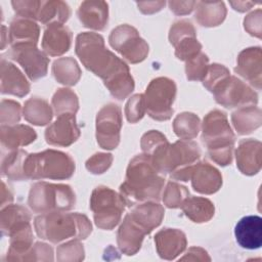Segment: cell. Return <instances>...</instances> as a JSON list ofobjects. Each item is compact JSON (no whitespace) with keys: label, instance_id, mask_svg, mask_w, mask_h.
I'll list each match as a JSON object with an SVG mask.
<instances>
[{"label":"cell","instance_id":"d4e9b609","mask_svg":"<svg viewBox=\"0 0 262 262\" xmlns=\"http://www.w3.org/2000/svg\"><path fill=\"white\" fill-rule=\"evenodd\" d=\"M31 216L26 208L19 205H9L1 211V230L10 236L15 231L30 225Z\"/></svg>","mask_w":262,"mask_h":262},{"label":"cell","instance_id":"5b68a950","mask_svg":"<svg viewBox=\"0 0 262 262\" xmlns=\"http://www.w3.org/2000/svg\"><path fill=\"white\" fill-rule=\"evenodd\" d=\"M75 171V162L62 151L47 149L27 156L24 175L27 179H67Z\"/></svg>","mask_w":262,"mask_h":262},{"label":"cell","instance_id":"7c38bea8","mask_svg":"<svg viewBox=\"0 0 262 262\" xmlns=\"http://www.w3.org/2000/svg\"><path fill=\"white\" fill-rule=\"evenodd\" d=\"M8 56L23 67L32 81H36L47 74L49 59L44 52L37 48V45L11 46Z\"/></svg>","mask_w":262,"mask_h":262},{"label":"cell","instance_id":"9c48e42d","mask_svg":"<svg viewBox=\"0 0 262 262\" xmlns=\"http://www.w3.org/2000/svg\"><path fill=\"white\" fill-rule=\"evenodd\" d=\"M219 104L232 108L255 105L258 102L257 93L234 76H226L211 90Z\"/></svg>","mask_w":262,"mask_h":262},{"label":"cell","instance_id":"277c9868","mask_svg":"<svg viewBox=\"0 0 262 262\" xmlns=\"http://www.w3.org/2000/svg\"><path fill=\"white\" fill-rule=\"evenodd\" d=\"M202 130V141L210 158L218 165H229L232 161L234 135L226 115L218 110L210 112L204 118Z\"/></svg>","mask_w":262,"mask_h":262},{"label":"cell","instance_id":"e0dca14e","mask_svg":"<svg viewBox=\"0 0 262 262\" xmlns=\"http://www.w3.org/2000/svg\"><path fill=\"white\" fill-rule=\"evenodd\" d=\"M193 189L200 193L211 194L222 185V176L219 171L208 163H196L192 169L190 179Z\"/></svg>","mask_w":262,"mask_h":262},{"label":"cell","instance_id":"9a60e30c","mask_svg":"<svg viewBox=\"0 0 262 262\" xmlns=\"http://www.w3.org/2000/svg\"><path fill=\"white\" fill-rule=\"evenodd\" d=\"M234 235L242 248L259 249L262 245V218L257 215L243 217L234 227Z\"/></svg>","mask_w":262,"mask_h":262},{"label":"cell","instance_id":"cb8c5ba5","mask_svg":"<svg viewBox=\"0 0 262 262\" xmlns=\"http://www.w3.org/2000/svg\"><path fill=\"white\" fill-rule=\"evenodd\" d=\"M36 137L35 130L26 125L1 126V145L9 150L30 144Z\"/></svg>","mask_w":262,"mask_h":262},{"label":"cell","instance_id":"b9f144b4","mask_svg":"<svg viewBox=\"0 0 262 262\" xmlns=\"http://www.w3.org/2000/svg\"><path fill=\"white\" fill-rule=\"evenodd\" d=\"M112 162L113 157L111 154L98 152L86 162V168L93 174H101L110 168Z\"/></svg>","mask_w":262,"mask_h":262},{"label":"cell","instance_id":"d590c367","mask_svg":"<svg viewBox=\"0 0 262 262\" xmlns=\"http://www.w3.org/2000/svg\"><path fill=\"white\" fill-rule=\"evenodd\" d=\"M175 55L184 61L196 56L202 49L201 43L195 38V35L186 36L180 39L175 45Z\"/></svg>","mask_w":262,"mask_h":262},{"label":"cell","instance_id":"6da1fadb","mask_svg":"<svg viewBox=\"0 0 262 262\" xmlns=\"http://www.w3.org/2000/svg\"><path fill=\"white\" fill-rule=\"evenodd\" d=\"M76 54L87 70L103 80L115 98L123 100L133 91L134 81L128 66L105 47L99 34H79L76 38Z\"/></svg>","mask_w":262,"mask_h":262},{"label":"cell","instance_id":"7bdbcfd3","mask_svg":"<svg viewBox=\"0 0 262 262\" xmlns=\"http://www.w3.org/2000/svg\"><path fill=\"white\" fill-rule=\"evenodd\" d=\"M190 35H195V30L191 23L187 20H179L171 27L169 40L172 45H175L180 39Z\"/></svg>","mask_w":262,"mask_h":262},{"label":"cell","instance_id":"5bb4252c","mask_svg":"<svg viewBox=\"0 0 262 262\" xmlns=\"http://www.w3.org/2000/svg\"><path fill=\"white\" fill-rule=\"evenodd\" d=\"M148 233L149 232L128 213L117 233L118 246L124 254L133 255L140 249L144 235Z\"/></svg>","mask_w":262,"mask_h":262},{"label":"cell","instance_id":"1f68e13d","mask_svg":"<svg viewBox=\"0 0 262 262\" xmlns=\"http://www.w3.org/2000/svg\"><path fill=\"white\" fill-rule=\"evenodd\" d=\"M52 74L57 82L72 86L79 81L81 70L72 57H61L53 62Z\"/></svg>","mask_w":262,"mask_h":262},{"label":"cell","instance_id":"4316f807","mask_svg":"<svg viewBox=\"0 0 262 262\" xmlns=\"http://www.w3.org/2000/svg\"><path fill=\"white\" fill-rule=\"evenodd\" d=\"M180 208L190 220L196 223L209 221L213 217L215 210L210 200L200 196L186 198Z\"/></svg>","mask_w":262,"mask_h":262},{"label":"cell","instance_id":"7a4b0ae2","mask_svg":"<svg viewBox=\"0 0 262 262\" xmlns=\"http://www.w3.org/2000/svg\"><path fill=\"white\" fill-rule=\"evenodd\" d=\"M148 155L133 158L127 168L125 181L120 186V194L129 207L145 202H159L165 179L160 175Z\"/></svg>","mask_w":262,"mask_h":262},{"label":"cell","instance_id":"f6af8a7d","mask_svg":"<svg viewBox=\"0 0 262 262\" xmlns=\"http://www.w3.org/2000/svg\"><path fill=\"white\" fill-rule=\"evenodd\" d=\"M245 29L251 34L257 37H261V10L258 9L245 18Z\"/></svg>","mask_w":262,"mask_h":262},{"label":"cell","instance_id":"f1b7e54d","mask_svg":"<svg viewBox=\"0 0 262 262\" xmlns=\"http://www.w3.org/2000/svg\"><path fill=\"white\" fill-rule=\"evenodd\" d=\"M231 121L238 134H249L261 125V111L254 105L245 106L231 115Z\"/></svg>","mask_w":262,"mask_h":262},{"label":"cell","instance_id":"7402d4cb","mask_svg":"<svg viewBox=\"0 0 262 262\" xmlns=\"http://www.w3.org/2000/svg\"><path fill=\"white\" fill-rule=\"evenodd\" d=\"M30 91V84L23 73L12 63L1 60V92L19 97L27 95Z\"/></svg>","mask_w":262,"mask_h":262},{"label":"cell","instance_id":"30bf717a","mask_svg":"<svg viewBox=\"0 0 262 262\" xmlns=\"http://www.w3.org/2000/svg\"><path fill=\"white\" fill-rule=\"evenodd\" d=\"M108 40L111 46L131 63L142 61L148 53L146 42L139 36L138 31L129 25L114 29Z\"/></svg>","mask_w":262,"mask_h":262},{"label":"cell","instance_id":"7dc6e473","mask_svg":"<svg viewBox=\"0 0 262 262\" xmlns=\"http://www.w3.org/2000/svg\"><path fill=\"white\" fill-rule=\"evenodd\" d=\"M230 4L233 6V8L235 10L238 11H246L249 10L252 6H254L256 3L255 2H251V1H247V2H230Z\"/></svg>","mask_w":262,"mask_h":262},{"label":"cell","instance_id":"ba28073f","mask_svg":"<svg viewBox=\"0 0 262 262\" xmlns=\"http://www.w3.org/2000/svg\"><path fill=\"white\" fill-rule=\"evenodd\" d=\"M175 96L176 85L173 80L164 77L154 79L143 94L145 112L155 120H169L173 114Z\"/></svg>","mask_w":262,"mask_h":262},{"label":"cell","instance_id":"ee69618b","mask_svg":"<svg viewBox=\"0 0 262 262\" xmlns=\"http://www.w3.org/2000/svg\"><path fill=\"white\" fill-rule=\"evenodd\" d=\"M166 137L159 131L151 130L145 133L141 138V148L146 155H150L160 144L165 142Z\"/></svg>","mask_w":262,"mask_h":262},{"label":"cell","instance_id":"ac0fdd59","mask_svg":"<svg viewBox=\"0 0 262 262\" xmlns=\"http://www.w3.org/2000/svg\"><path fill=\"white\" fill-rule=\"evenodd\" d=\"M155 243L160 257L166 260H172L184 251L186 237L179 229L165 228L156 234Z\"/></svg>","mask_w":262,"mask_h":262},{"label":"cell","instance_id":"83f0119b","mask_svg":"<svg viewBox=\"0 0 262 262\" xmlns=\"http://www.w3.org/2000/svg\"><path fill=\"white\" fill-rule=\"evenodd\" d=\"M226 15V8L223 2H196L195 19L205 27L218 26Z\"/></svg>","mask_w":262,"mask_h":262},{"label":"cell","instance_id":"ab89813d","mask_svg":"<svg viewBox=\"0 0 262 262\" xmlns=\"http://www.w3.org/2000/svg\"><path fill=\"white\" fill-rule=\"evenodd\" d=\"M20 119V105L13 100H2L1 102V123L2 126H10Z\"/></svg>","mask_w":262,"mask_h":262},{"label":"cell","instance_id":"f35d334b","mask_svg":"<svg viewBox=\"0 0 262 262\" xmlns=\"http://www.w3.org/2000/svg\"><path fill=\"white\" fill-rule=\"evenodd\" d=\"M145 113L143 94H135L129 98L125 107V115L130 123L138 122Z\"/></svg>","mask_w":262,"mask_h":262},{"label":"cell","instance_id":"44dd1931","mask_svg":"<svg viewBox=\"0 0 262 262\" xmlns=\"http://www.w3.org/2000/svg\"><path fill=\"white\" fill-rule=\"evenodd\" d=\"M77 14L84 27L102 31L105 29L108 18L107 3L104 1H84L80 4Z\"/></svg>","mask_w":262,"mask_h":262},{"label":"cell","instance_id":"8992f818","mask_svg":"<svg viewBox=\"0 0 262 262\" xmlns=\"http://www.w3.org/2000/svg\"><path fill=\"white\" fill-rule=\"evenodd\" d=\"M76 203L75 193L69 185L38 182L31 187L28 204L35 213L69 211Z\"/></svg>","mask_w":262,"mask_h":262},{"label":"cell","instance_id":"d6986e66","mask_svg":"<svg viewBox=\"0 0 262 262\" xmlns=\"http://www.w3.org/2000/svg\"><path fill=\"white\" fill-rule=\"evenodd\" d=\"M72 33L60 24L48 26L42 38V48L50 56H59L70 49Z\"/></svg>","mask_w":262,"mask_h":262},{"label":"cell","instance_id":"74e56055","mask_svg":"<svg viewBox=\"0 0 262 262\" xmlns=\"http://www.w3.org/2000/svg\"><path fill=\"white\" fill-rule=\"evenodd\" d=\"M208 61L209 59L207 55L203 52H200L196 56L187 60L186 67H185L187 79L190 81H194V80L203 81L209 68Z\"/></svg>","mask_w":262,"mask_h":262},{"label":"cell","instance_id":"836d02e7","mask_svg":"<svg viewBox=\"0 0 262 262\" xmlns=\"http://www.w3.org/2000/svg\"><path fill=\"white\" fill-rule=\"evenodd\" d=\"M175 134L183 140H189L195 137L200 129V119L191 113H182L178 115L173 122Z\"/></svg>","mask_w":262,"mask_h":262},{"label":"cell","instance_id":"f546056e","mask_svg":"<svg viewBox=\"0 0 262 262\" xmlns=\"http://www.w3.org/2000/svg\"><path fill=\"white\" fill-rule=\"evenodd\" d=\"M70 8L62 1H41L38 18L43 25H63L70 16Z\"/></svg>","mask_w":262,"mask_h":262},{"label":"cell","instance_id":"8fae6325","mask_svg":"<svg viewBox=\"0 0 262 262\" xmlns=\"http://www.w3.org/2000/svg\"><path fill=\"white\" fill-rule=\"evenodd\" d=\"M122 127L121 108L114 103L104 105L96 117V139L100 147L114 149L120 141Z\"/></svg>","mask_w":262,"mask_h":262},{"label":"cell","instance_id":"e575fe53","mask_svg":"<svg viewBox=\"0 0 262 262\" xmlns=\"http://www.w3.org/2000/svg\"><path fill=\"white\" fill-rule=\"evenodd\" d=\"M52 106L56 116L62 114H76L79 108L78 97L71 89L60 88L53 95Z\"/></svg>","mask_w":262,"mask_h":262},{"label":"cell","instance_id":"8d00e7d4","mask_svg":"<svg viewBox=\"0 0 262 262\" xmlns=\"http://www.w3.org/2000/svg\"><path fill=\"white\" fill-rule=\"evenodd\" d=\"M188 195L189 191L185 186L175 182H169L164 190L163 201L168 208H180Z\"/></svg>","mask_w":262,"mask_h":262},{"label":"cell","instance_id":"3957f363","mask_svg":"<svg viewBox=\"0 0 262 262\" xmlns=\"http://www.w3.org/2000/svg\"><path fill=\"white\" fill-rule=\"evenodd\" d=\"M35 229L39 237L57 244L70 238L84 239L90 234L92 226L85 215L54 211L38 216Z\"/></svg>","mask_w":262,"mask_h":262},{"label":"cell","instance_id":"484cf974","mask_svg":"<svg viewBox=\"0 0 262 262\" xmlns=\"http://www.w3.org/2000/svg\"><path fill=\"white\" fill-rule=\"evenodd\" d=\"M164 208L154 202H145L135 205L129 213L131 217L142 225L148 232L159 226L164 217Z\"/></svg>","mask_w":262,"mask_h":262},{"label":"cell","instance_id":"603a6c76","mask_svg":"<svg viewBox=\"0 0 262 262\" xmlns=\"http://www.w3.org/2000/svg\"><path fill=\"white\" fill-rule=\"evenodd\" d=\"M39 32V27L35 21L18 16L10 24L8 40L11 46L37 45Z\"/></svg>","mask_w":262,"mask_h":262},{"label":"cell","instance_id":"52a82bcc","mask_svg":"<svg viewBox=\"0 0 262 262\" xmlns=\"http://www.w3.org/2000/svg\"><path fill=\"white\" fill-rule=\"evenodd\" d=\"M125 206L123 196L106 186H98L92 191L90 209L96 226L101 229H113L121 220Z\"/></svg>","mask_w":262,"mask_h":262},{"label":"cell","instance_id":"4fadbf2b","mask_svg":"<svg viewBox=\"0 0 262 262\" xmlns=\"http://www.w3.org/2000/svg\"><path fill=\"white\" fill-rule=\"evenodd\" d=\"M80 136V129L76 123L75 114H62L57 116L54 123L45 131L46 142L51 145L69 146Z\"/></svg>","mask_w":262,"mask_h":262},{"label":"cell","instance_id":"ffe728a7","mask_svg":"<svg viewBox=\"0 0 262 262\" xmlns=\"http://www.w3.org/2000/svg\"><path fill=\"white\" fill-rule=\"evenodd\" d=\"M236 165L242 173L254 175L261 168V142L254 139L242 140L235 151Z\"/></svg>","mask_w":262,"mask_h":262},{"label":"cell","instance_id":"bcb514c9","mask_svg":"<svg viewBox=\"0 0 262 262\" xmlns=\"http://www.w3.org/2000/svg\"><path fill=\"white\" fill-rule=\"evenodd\" d=\"M194 1H188V2H179V1H170L169 6L170 9L175 12L176 14H187L190 13L193 9V6H195Z\"/></svg>","mask_w":262,"mask_h":262},{"label":"cell","instance_id":"d6a6232c","mask_svg":"<svg viewBox=\"0 0 262 262\" xmlns=\"http://www.w3.org/2000/svg\"><path fill=\"white\" fill-rule=\"evenodd\" d=\"M28 154L23 150H14L2 160V174L13 181L26 180L24 175V165Z\"/></svg>","mask_w":262,"mask_h":262},{"label":"cell","instance_id":"60d3db41","mask_svg":"<svg viewBox=\"0 0 262 262\" xmlns=\"http://www.w3.org/2000/svg\"><path fill=\"white\" fill-rule=\"evenodd\" d=\"M15 12L19 17L28 19H37L41 1H12Z\"/></svg>","mask_w":262,"mask_h":262},{"label":"cell","instance_id":"4dcf8cb0","mask_svg":"<svg viewBox=\"0 0 262 262\" xmlns=\"http://www.w3.org/2000/svg\"><path fill=\"white\" fill-rule=\"evenodd\" d=\"M23 112L25 119L37 126L48 124L52 118V111L49 104L39 97H32L27 100Z\"/></svg>","mask_w":262,"mask_h":262},{"label":"cell","instance_id":"2e32d148","mask_svg":"<svg viewBox=\"0 0 262 262\" xmlns=\"http://www.w3.org/2000/svg\"><path fill=\"white\" fill-rule=\"evenodd\" d=\"M261 48L251 47L243 50L237 57L234 71L257 89L261 88Z\"/></svg>","mask_w":262,"mask_h":262}]
</instances>
